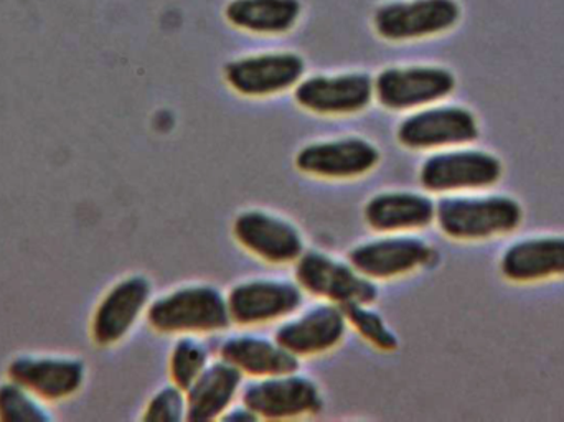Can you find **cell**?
<instances>
[{
    "instance_id": "obj_10",
    "label": "cell",
    "mask_w": 564,
    "mask_h": 422,
    "mask_svg": "<svg viewBox=\"0 0 564 422\" xmlns=\"http://www.w3.org/2000/svg\"><path fill=\"white\" fill-rule=\"evenodd\" d=\"M436 258V249L413 232L380 235L348 251V261L375 282L406 278L434 264Z\"/></svg>"
},
{
    "instance_id": "obj_8",
    "label": "cell",
    "mask_w": 564,
    "mask_h": 422,
    "mask_svg": "<svg viewBox=\"0 0 564 422\" xmlns=\"http://www.w3.org/2000/svg\"><path fill=\"white\" fill-rule=\"evenodd\" d=\"M380 161V149L373 142L360 136H344L302 145L294 165L301 174L317 181L347 182L370 174Z\"/></svg>"
},
{
    "instance_id": "obj_23",
    "label": "cell",
    "mask_w": 564,
    "mask_h": 422,
    "mask_svg": "<svg viewBox=\"0 0 564 422\" xmlns=\"http://www.w3.org/2000/svg\"><path fill=\"white\" fill-rule=\"evenodd\" d=\"M212 361L207 344L197 335H181L169 354L171 383L187 391Z\"/></svg>"
},
{
    "instance_id": "obj_12",
    "label": "cell",
    "mask_w": 564,
    "mask_h": 422,
    "mask_svg": "<svg viewBox=\"0 0 564 422\" xmlns=\"http://www.w3.org/2000/svg\"><path fill=\"white\" fill-rule=\"evenodd\" d=\"M231 235L248 255L271 266L295 264L307 249L304 236L294 223L261 208L238 213Z\"/></svg>"
},
{
    "instance_id": "obj_2",
    "label": "cell",
    "mask_w": 564,
    "mask_h": 422,
    "mask_svg": "<svg viewBox=\"0 0 564 422\" xmlns=\"http://www.w3.org/2000/svg\"><path fill=\"white\" fill-rule=\"evenodd\" d=\"M434 221L454 241H486L517 231L523 208L507 195H444L436 204Z\"/></svg>"
},
{
    "instance_id": "obj_21",
    "label": "cell",
    "mask_w": 564,
    "mask_h": 422,
    "mask_svg": "<svg viewBox=\"0 0 564 422\" xmlns=\"http://www.w3.org/2000/svg\"><path fill=\"white\" fill-rule=\"evenodd\" d=\"M218 357L253 380L299 370V358L276 338L258 334L230 335L218 347Z\"/></svg>"
},
{
    "instance_id": "obj_14",
    "label": "cell",
    "mask_w": 564,
    "mask_h": 422,
    "mask_svg": "<svg viewBox=\"0 0 564 422\" xmlns=\"http://www.w3.org/2000/svg\"><path fill=\"white\" fill-rule=\"evenodd\" d=\"M305 62L297 53L264 52L231 59L225 66L227 85L245 98H270L295 88L304 78Z\"/></svg>"
},
{
    "instance_id": "obj_9",
    "label": "cell",
    "mask_w": 564,
    "mask_h": 422,
    "mask_svg": "<svg viewBox=\"0 0 564 422\" xmlns=\"http://www.w3.org/2000/svg\"><path fill=\"white\" fill-rule=\"evenodd\" d=\"M151 279L129 274L116 281L96 304L89 322V335L98 347H116L134 331L152 301Z\"/></svg>"
},
{
    "instance_id": "obj_16",
    "label": "cell",
    "mask_w": 564,
    "mask_h": 422,
    "mask_svg": "<svg viewBox=\"0 0 564 422\" xmlns=\"http://www.w3.org/2000/svg\"><path fill=\"white\" fill-rule=\"evenodd\" d=\"M294 99L299 108L325 118L358 115L375 99L373 78L361 72L308 76L295 86Z\"/></svg>"
},
{
    "instance_id": "obj_20",
    "label": "cell",
    "mask_w": 564,
    "mask_h": 422,
    "mask_svg": "<svg viewBox=\"0 0 564 422\" xmlns=\"http://www.w3.org/2000/svg\"><path fill=\"white\" fill-rule=\"evenodd\" d=\"M245 387V377L228 361L212 360L204 374L185 391L187 394V420H221L234 407Z\"/></svg>"
},
{
    "instance_id": "obj_24",
    "label": "cell",
    "mask_w": 564,
    "mask_h": 422,
    "mask_svg": "<svg viewBox=\"0 0 564 422\" xmlns=\"http://www.w3.org/2000/svg\"><path fill=\"white\" fill-rule=\"evenodd\" d=\"M373 304H348L344 312L348 327L354 328L371 347L383 354H393L400 348V338L384 321L383 315L371 307Z\"/></svg>"
},
{
    "instance_id": "obj_25",
    "label": "cell",
    "mask_w": 564,
    "mask_h": 422,
    "mask_svg": "<svg viewBox=\"0 0 564 422\" xmlns=\"http://www.w3.org/2000/svg\"><path fill=\"white\" fill-rule=\"evenodd\" d=\"M53 420L45 401L17 381L0 383V421L50 422Z\"/></svg>"
},
{
    "instance_id": "obj_22",
    "label": "cell",
    "mask_w": 564,
    "mask_h": 422,
    "mask_svg": "<svg viewBox=\"0 0 564 422\" xmlns=\"http://www.w3.org/2000/svg\"><path fill=\"white\" fill-rule=\"evenodd\" d=\"M228 22L245 32L280 35L301 17L299 0H234L225 10Z\"/></svg>"
},
{
    "instance_id": "obj_13",
    "label": "cell",
    "mask_w": 564,
    "mask_h": 422,
    "mask_svg": "<svg viewBox=\"0 0 564 422\" xmlns=\"http://www.w3.org/2000/svg\"><path fill=\"white\" fill-rule=\"evenodd\" d=\"M88 377L85 361L69 355L22 354L10 360L7 378L50 403H62L83 390Z\"/></svg>"
},
{
    "instance_id": "obj_18",
    "label": "cell",
    "mask_w": 564,
    "mask_h": 422,
    "mask_svg": "<svg viewBox=\"0 0 564 422\" xmlns=\"http://www.w3.org/2000/svg\"><path fill=\"white\" fill-rule=\"evenodd\" d=\"M436 204L427 195L411 191H384L368 198L364 219L378 235L416 232L433 225Z\"/></svg>"
},
{
    "instance_id": "obj_4",
    "label": "cell",
    "mask_w": 564,
    "mask_h": 422,
    "mask_svg": "<svg viewBox=\"0 0 564 422\" xmlns=\"http://www.w3.org/2000/svg\"><path fill=\"white\" fill-rule=\"evenodd\" d=\"M294 279L304 294L345 307L348 304H375L377 282L365 278L350 261H341L318 249H305L295 261Z\"/></svg>"
},
{
    "instance_id": "obj_5",
    "label": "cell",
    "mask_w": 564,
    "mask_h": 422,
    "mask_svg": "<svg viewBox=\"0 0 564 422\" xmlns=\"http://www.w3.org/2000/svg\"><path fill=\"white\" fill-rule=\"evenodd\" d=\"M241 403L258 420L291 421L321 413L324 398L312 378L291 371L245 385Z\"/></svg>"
},
{
    "instance_id": "obj_11",
    "label": "cell",
    "mask_w": 564,
    "mask_h": 422,
    "mask_svg": "<svg viewBox=\"0 0 564 422\" xmlns=\"http://www.w3.org/2000/svg\"><path fill=\"white\" fill-rule=\"evenodd\" d=\"M375 99L390 111H416L453 95L456 76L443 66H391L373 79Z\"/></svg>"
},
{
    "instance_id": "obj_6",
    "label": "cell",
    "mask_w": 564,
    "mask_h": 422,
    "mask_svg": "<svg viewBox=\"0 0 564 422\" xmlns=\"http://www.w3.org/2000/svg\"><path fill=\"white\" fill-rule=\"evenodd\" d=\"M479 121L470 109L433 105L416 109L397 129V141L410 151H444L476 142Z\"/></svg>"
},
{
    "instance_id": "obj_15",
    "label": "cell",
    "mask_w": 564,
    "mask_h": 422,
    "mask_svg": "<svg viewBox=\"0 0 564 422\" xmlns=\"http://www.w3.org/2000/svg\"><path fill=\"white\" fill-rule=\"evenodd\" d=\"M348 332L344 309L332 302L301 311L285 318L274 332V338L289 351L301 358L321 357L340 347Z\"/></svg>"
},
{
    "instance_id": "obj_7",
    "label": "cell",
    "mask_w": 564,
    "mask_h": 422,
    "mask_svg": "<svg viewBox=\"0 0 564 422\" xmlns=\"http://www.w3.org/2000/svg\"><path fill=\"white\" fill-rule=\"evenodd\" d=\"M302 302L304 291L295 279H245L227 292L231 324L245 328L285 321L302 309Z\"/></svg>"
},
{
    "instance_id": "obj_3",
    "label": "cell",
    "mask_w": 564,
    "mask_h": 422,
    "mask_svg": "<svg viewBox=\"0 0 564 422\" xmlns=\"http://www.w3.org/2000/svg\"><path fill=\"white\" fill-rule=\"evenodd\" d=\"M502 175V161L497 155L460 145L433 152L424 159L417 178L430 194L459 195L494 187Z\"/></svg>"
},
{
    "instance_id": "obj_17",
    "label": "cell",
    "mask_w": 564,
    "mask_h": 422,
    "mask_svg": "<svg viewBox=\"0 0 564 422\" xmlns=\"http://www.w3.org/2000/svg\"><path fill=\"white\" fill-rule=\"evenodd\" d=\"M460 19L456 0H403L384 3L375 13V30L390 42H413L440 35Z\"/></svg>"
},
{
    "instance_id": "obj_1",
    "label": "cell",
    "mask_w": 564,
    "mask_h": 422,
    "mask_svg": "<svg viewBox=\"0 0 564 422\" xmlns=\"http://www.w3.org/2000/svg\"><path fill=\"white\" fill-rule=\"evenodd\" d=\"M149 327L161 335H212L231 327L227 294L217 285L185 284L152 299L145 312Z\"/></svg>"
},
{
    "instance_id": "obj_26",
    "label": "cell",
    "mask_w": 564,
    "mask_h": 422,
    "mask_svg": "<svg viewBox=\"0 0 564 422\" xmlns=\"http://www.w3.org/2000/svg\"><path fill=\"white\" fill-rule=\"evenodd\" d=\"M141 420L148 422L187 420V394L177 385H165L149 398L148 404L142 411Z\"/></svg>"
},
{
    "instance_id": "obj_19",
    "label": "cell",
    "mask_w": 564,
    "mask_h": 422,
    "mask_svg": "<svg viewBox=\"0 0 564 422\" xmlns=\"http://www.w3.org/2000/svg\"><path fill=\"white\" fill-rule=\"evenodd\" d=\"M500 272L516 284L564 278V236H530L513 242L500 258Z\"/></svg>"
}]
</instances>
